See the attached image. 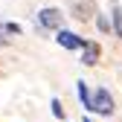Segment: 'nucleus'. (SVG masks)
<instances>
[{
  "mask_svg": "<svg viewBox=\"0 0 122 122\" xmlns=\"http://www.w3.org/2000/svg\"><path fill=\"white\" fill-rule=\"evenodd\" d=\"M52 113H55L58 119L64 116V108H61V102H58V99H52Z\"/></svg>",
  "mask_w": 122,
  "mask_h": 122,
  "instance_id": "nucleus-8",
  "label": "nucleus"
},
{
  "mask_svg": "<svg viewBox=\"0 0 122 122\" xmlns=\"http://www.w3.org/2000/svg\"><path fill=\"white\" fill-rule=\"evenodd\" d=\"M84 55H81V61L84 64H96L99 61V44H93V41H84Z\"/></svg>",
  "mask_w": 122,
  "mask_h": 122,
  "instance_id": "nucleus-4",
  "label": "nucleus"
},
{
  "mask_svg": "<svg viewBox=\"0 0 122 122\" xmlns=\"http://www.w3.org/2000/svg\"><path fill=\"white\" fill-rule=\"evenodd\" d=\"M15 35H20V26L18 23H0V44H9Z\"/></svg>",
  "mask_w": 122,
  "mask_h": 122,
  "instance_id": "nucleus-5",
  "label": "nucleus"
},
{
  "mask_svg": "<svg viewBox=\"0 0 122 122\" xmlns=\"http://www.w3.org/2000/svg\"><path fill=\"white\" fill-rule=\"evenodd\" d=\"M113 29H116V35L122 38V9H113Z\"/></svg>",
  "mask_w": 122,
  "mask_h": 122,
  "instance_id": "nucleus-7",
  "label": "nucleus"
},
{
  "mask_svg": "<svg viewBox=\"0 0 122 122\" xmlns=\"http://www.w3.org/2000/svg\"><path fill=\"white\" fill-rule=\"evenodd\" d=\"M96 26L102 29V32H108V29H111V23H108V18H99V20H96Z\"/></svg>",
  "mask_w": 122,
  "mask_h": 122,
  "instance_id": "nucleus-9",
  "label": "nucleus"
},
{
  "mask_svg": "<svg viewBox=\"0 0 122 122\" xmlns=\"http://www.w3.org/2000/svg\"><path fill=\"white\" fill-rule=\"evenodd\" d=\"M79 99L84 102V108H90V90H87L84 81H79Z\"/></svg>",
  "mask_w": 122,
  "mask_h": 122,
  "instance_id": "nucleus-6",
  "label": "nucleus"
},
{
  "mask_svg": "<svg viewBox=\"0 0 122 122\" xmlns=\"http://www.w3.org/2000/svg\"><path fill=\"white\" fill-rule=\"evenodd\" d=\"M90 111H96L102 116H111L113 113V99L108 96V90H96V93L90 96Z\"/></svg>",
  "mask_w": 122,
  "mask_h": 122,
  "instance_id": "nucleus-1",
  "label": "nucleus"
},
{
  "mask_svg": "<svg viewBox=\"0 0 122 122\" xmlns=\"http://www.w3.org/2000/svg\"><path fill=\"white\" fill-rule=\"evenodd\" d=\"M61 20H64V15L58 9H41L38 12V23L44 29H61Z\"/></svg>",
  "mask_w": 122,
  "mask_h": 122,
  "instance_id": "nucleus-2",
  "label": "nucleus"
},
{
  "mask_svg": "<svg viewBox=\"0 0 122 122\" xmlns=\"http://www.w3.org/2000/svg\"><path fill=\"white\" fill-rule=\"evenodd\" d=\"M64 50H81L84 47V38H79L76 32H70V29H58V38H55Z\"/></svg>",
  "mask_w": 122,
  "mask_h": 122,
  "instance_id": "nucleus-3",
  "label": "nucleus"
}]
</instances>
